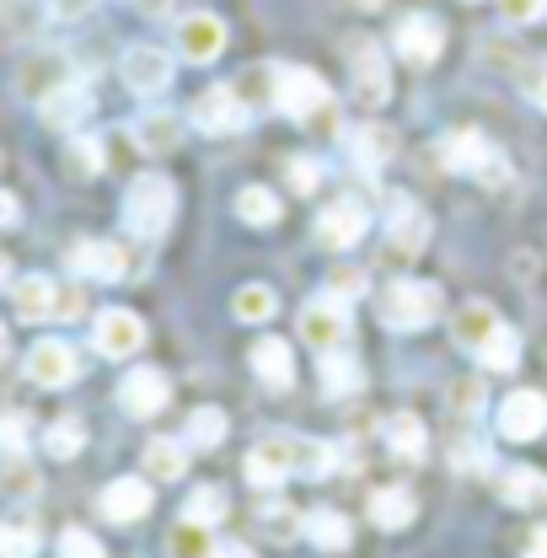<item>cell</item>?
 Listing matches in <instances>:
<instances>
[{"label":"cell","instance_id":"obj_1","mask_svg":"<svg viewBox=\"0 0 547 558\" xmlns=\"http://www.w3.org/2000/svg\"><path fill=\"white\" fill-rule=\"evenodd\" d=\"M339 451L312 435H264L247 451V478L258 488H279L284 478H328Z\"/></svg>","mask_w":547,"mask_h":558},{"label":"cell","instance_id":"obj_2","mask_svg":"<svg viewBox=\"0 0 547 558\" xmlns=\"http://www.w3.org/2000/svg\"><path fill=\"white\" fill-rule=\"evenodd\" d=\"M376 317H381V328H392V333L429 328V323L440 317V284H429V279H392V284L376 295Z\"/></svg>","mask_w":547,"mask_h":558},{"label":"cell","instance_id":"obj_3","mask_svg":"<svg viewBox=\"0 0 547 558\" xmlns=\"http://www.w3.org/2000/svg\"><path fill=\"white\" fill-rule=\"evenodd\" d=\"M440 156H446L451 172L478 178L483 189H505V183H510V156L483 135V130H451V135L440 140Z\"/></svg>","mask_w":547,"mask_h":558},{"label":"cell","instance_id":"obj_4","mask_svg":"<svg viewBox=\"0 0 547 558\" xmlns=\"http://www.w3.org/2000/svg\"><path fill=\"white\" fill-rule=\"evenodd\" d=\"M172 209H178V189H172L167 172H139L130 183V194H124V220L145 242H156L172 226Z\"/></svg>","mask_w":547,"mask_h":558},{"label":"cell","instance_id":"obj_5","mask_svg":"<svg viewBox=\"0 0 547 558\" xmlns=\"http://www.w3.org/2000/svg\"><path fill=\"white\" fill-rule=\"evenodd\" d=\"M274 108H279V113H290V119H306V124H317V119H323V113H333L339 102H333L328 81H323V75H317L312 65H279Z\"/></svg>","mask_w":547,"mask_h":558},{"label":"cell","instance_id":"obj_6","mask_svg":"<svg viewBox=\"0 0 547 558\" xmlns=\"http://www.w3.org/2000/svg\"><path fill=\"white\" fill-rule=\"evenodd\" d=\"M172 70H178V60H172L161 44H135V49H124V60H119V75H124V86H130L135 97H161V92L172 86Z\"/></svg>","mask_w":547,"mask_h":558},{"label":"cell","instance_id":"obj_7","mask_svg":"<svg viewBox=\"0 0 547 558\" xmlns=\"http://www.w3.org/2000/svg\"><path fill=\"white\" fill-rule=\"evenodd\" d=\"M494 424H499V435L505 440H537L547 429V392L537 387H515V392H505V403L494 409Z\"/></svg>","mask_w":547,"mask_h":558},{"label":"cell","instance_id":"obj_8","mask_svg":"<svg viewBox=\"0 0 547 558\" xmlns=\"http://www.w3.org/2000/svg\"><path fill=\"white\" fill-rule=\"evenodd\" d=\"M349 81H354V97L365 108H381L392 97V70H387V54L370 44V38H349Z\"/></svg>","mask_w":547,"mask_h":558},{"label":"cell","instance_id":"obj_9","mask_svg":"<svg viewBox=\"0 0 547 558\" xmlns=\"http://www.w3.org/2000/svg\"><path fill=\"white\" fill-rule=\"evenodd\" d=\"M65 86H75V70H70V60L60 49H33V54L22 60V70H16V92L33 97V102H49V97L65 92Z\"/></svg>","mask_w":547,"mask_h":558},{"label":"cell","instance_id":"obj_10","mask_svg":"<svg viewBox=\"0 0 547 558\" xmlns=\"http://www.w3.org/2000/svg\"><path fill=\"white\" fill-rule=\"evenodd\" d=\"M178 54L189 60V65H215L220 54H226V16H215V11H189L183 22H178Z\"/></svg>","mask_w":547,"mask_h":558},{"label":"cell","instance_id":"obj_11","mask_svg":"<svg viewBox=\"0 0 547 558\" xmlns=\"http://www.w3.org/2000/svg\"><path fill=\"white\" fill-rule=\"evenodd\" d=\"M167 403H172V381L161 376V365H135L119 381V409L130 418H156Z\"/></svg>","mask_w":547,"mask_h":558},{"label":"cell","instance_id":"obj_12","mask_svg":"<svg viewBox=\"0 0 547 558\" xmlns=\"http://www.w3.org/2000/svg\"><path fill=\"white\" fill-rule=\"evenodd\" d=\"M365 231H370V209L360 205V199H333V205L317 215V242H323L328 253H349V247H360V242H365Z\"/></svg>","mask_w":547,"mask_h":558},{"label":"cell","instance_id":"obj_13","mask_svg":"<svg viewBox=\"0 0 547 558\" xmlns=\"http://www.w3.org/2000/svg\"><path fill=\"white\" fill-rule=\"evenodd\" d=\"M92 344H97V354H108V360H130V354H139V344H145L139 312H130V306H108V312L92 323Z\"/></svg>","mask_w":547,"mask_h":558},{"label":"cell","instance_id":"obj_14","mask_svg":"<svg viewBox=\"0 0 547 558\" xmlns=\"http://www.w3.org/2000/svg\"><path fill=\"white\" fill-rule=\"evenodd\" d=\"M343 339H349V306H343V295H317V301H306V312H301V344L339 349Z\"/></svg>","mask_w":547,"mask_h":558},{"label":"cell","instance_id":"obj_15","mask_svg":"<svg viewBox=\"0 0 547 558\" xmlns=\"http://www.w3.org/2000/svg\"><path fill=\"white\" fill-rule=\"evenodd\" d=\"M392 44H398V54H403L413 70H424V65L440 60V49H446V27H440V16L418 11V16H403V22H398Z\"/></svg>","mask_w":547,"mask_h":558},{"label":"cell","instance_id":"obj_16","mask_svg":"<svg viewBox=\"0 0 547 558\" xmlns=\"http://www.w3.org/2000/svg\"><path fill=\"white\" fill-rule=\"evenodd\" d=\"M189 119H194L205 135H236V130L247 124V108H242V97H236L231 86H205V92L194 97Z\"/></svg>","mask_w":547,"mask_h":558},{"label":"cell","instance_id":"obj_17","mask_svg":"<svg viewBox=\"0 0 547 558\" xmlns=\"http://www.w3.org/2000/svg\"><path fill=\"white\" fill-rule=\"evenodd\" d=\"M150 505H156L150 478H113V484L97 494V510H102L113 526H135V521H145Z\"/></svg>","mask_w":547,"mask_h":558},{"label":"cell","instance_id":"obj_18","mask_svg":"<svg viewBox=\"0 0 547 558\" xmlns=\"http://www.w3.org/2000/svg\"><path fill=\"white\" fill-rule=\"evenodd\" d=\"M75 371H81V360H75V349L65 339H38V344L27 349V381L33 387H70L75 381Z\"/></svg>","mask_w":547,"mask_h":558},{"label":"cell","instance_id":"obj_19","mask_svg":"<svg viewBox=\"0 0 547 558\" xmlns=\"http://www.w3.org/2000/svg\"><path fill=\"white\" fill-rule=\"evenodd\" d=\"M70 269L81 279H97V284H113V279L130 275L119 242H75V247H70Z\"/></svg>","mask_w":547,"mask_h":558},{"label":"cell","instance_id":"obj_20","mask_svg":"<svg viewBox=\"0 0 547 558\" xmlns=\"http://www.w3.org/2000/svg\"><path fill=\"white\" fill-rule=\"evenodd\" d=\"M130 140H135L145 156H172L183 145V119L167 113V108H145L135 124H130Z\"/></svg>","mask_w":547,"mask_h":558},{"label":"cell","instance_id":"obj_21","mask_svg":"<svg viewBox=\"0 0 547 558\" xmlns=\"http://www.w3.org/2000/svg\"><path fill=\"white\" fill-rule=\"evenodd\" d=\"M54 301H60V284L49 275L11 279V312H16L22 323H49V317H54Z\"/></svg>","mask_w":547,"mask_h":558},{"label":"cell","instance_id":"obj_22","mask_svg":"<svg viewBox=\"0 0 547 558\" xmlns=\"http://www.w3.org/2000/svg\"><path fill=\"white\" fill-rule=\"evenodd\" d=\"M247 365H253V376H258L264 387H274V392H284V387L295 381V349H290V339H258L253 354H247Z\"/></svg>","mask_w":547,"mask_h":558},{"label":"cell","instance_id":"obj_23","mask_svg":"<svg viewBox=\"0 0 547 558\" xmlns=\"http://www.w3.org/2000/svg\"><path fill=\"white\" fill-rule=\"evenodd\" d=\"M349 156L360 172H381L398 156V135L387 124H360V130H349Z\"/></svg>","mask_w":547,"mask_h":558},{"label":"cell","instance_id":"obj_24","mask_svg":"<svg viewBox=\"0 0 547 558\" xmlns=\"http://www.w3.org/2000/svg\"><path fill=\"white\" fill-rule=\"evenodd\" d=\"M317 371H323V392H328V398H349V392H360V387H365V365H360L343 344L323 349Z\"/></svg>","mask_w":547,"mask_h":558},{"label":"cell","instance_id":"obj_25","mask_svg":"<svg viewBox=\"0 0 547 558\" xmlns=\"http://www.w3.org/2000/svg\"><path fill=\"white\" fill-rule=\"evenodd\" d=\"M413 515H418V505H413V494L403 484L376 488V494H370V521H376L381 532H403Z\"/></svg>","mask_w":547,"mask_h":558},{"label":"cell","instance_id":"obj_26","mask_svg":"<svg viewBox=\"0 0 547 558\" xmlns=\"http://www.w3.org/2000/svg\"><path fill=\"white\" fill-rule=\"evenodd\" d=\"M145 473H150V478H161V484L183 478V473H189V440L156 435V440L145 446Z\"/></svg>","mask_w":547,"mask_h":558},{"label":"cell","instance_id":"obj_27","mask_svg":"<svg viewBox=\"0 0 547 558\" xmlns=\"http://www.w3.org/2000/svg\"><path fill=\"white\" fill-rule=\"evenodd\" d=\"M499 494H505L515 510H537V505H547V473H537V468H505Z\"/></svg>","mask_w":547,"mask_h":558},{"label":"cell","instance_id":"obj_28","mask_svg":"<svg viewBox=\"0 0 547 558\" xmlns=\"http://www.w3.org/2000/svg\"><path fill=\"white\" fill-rule=\"evenodd\" d=\"M44 108V124H54V130H75L86 113H92V97H86V86L75 81V86H65V92H54L49 102H38Z\"/></svg>","mask_w":547,"mask_h":558},{"label":"cell","instance_id":"obj_29","mask_svg":"<svg viewBox=\"0 0 547 558\" xmlns=\"http://www.w3.org/2000/svg\"><path fill=\"white\" fill-rule=\"evenodd\" d=\"M494 328H499V317H494V306H488V301H467V306L457 312V323H451L457 344L473 349V354H478V344L494 333Z\"/></svg>","mask_w":547,"mask_h":558},{"label":"cell","instance_id":"obj_30","mask_svg":"<svg viewBox=\"0 0 547 558\" xmlns=\"http://www.w3.org/2000/svg\"><path fill=\"white\" fill-rule=\"evenodd\" d=\"M274 86H279V65H253L231 81V92L242 97V108H274Z\"/></svg>","mask_w":547,"mask_h":558},{"label":"cell","instance_id":"obj_31","mask_svg":"<svg viewBox=\"0 0 547 558\" xmlns=\"http://www.w3.org/2000/svg\"><path fill=\"white\" fill-rule=\"evenodd\" d=\"M392 253H418L424 242H429V220H424V209H413L409 199H398V215H392Z\"/></svg>","mask_w":547,"mask_h":558},{"label":"cell","instance_id":"obj_32","mask_svg":"<svg viewBox=\"0 0 547 558\" xmlns=\"http://www.w3.org/2000/svg\"><path fill=\"white\" fill-rule=\"evenodd\" d=\"M478 365L483 371H515V365H521V333L499 323V328L478 344Z\"/></svg>","mask_w":547,"mask_h":558},{"label":"cell","instance_id":"obj_33","mask_svg":"<svg viewBox=\"0 0 547 558\" xmlns=\"http://www.w3.org/2000/svg\"><path fill=\"white\" fill-rule=\"evenodd\" d=\"M387 446H392V457H398V462H418V457L429 451L424 424H418L413 414H392L387 418Z\"/></svg>","mask_w":547,"mask_h":558},{"label":"cell","instance_id":"obj_34","mask_svg":"<svg viewBox=\"0 0 547 558\" xmlns=\"http://www.w3.org/2000/svg\"><path fill=\"white\" fill-rule=\"evenodd\" d=\"M38 521L33 515H5L0 521V558H33L38 554Z\"/></svg>","mask_w":547,"mask_h":558},{"label":"cell","instance_id":"obj_35","mask_svg":"<svg viewBox=\"0 0 547 558\" xmlns=\"http://www.w3.org/2000/svg\"><path fill=\"white\" fill-rule=\"evenodd\" d=\"M236 215H242L247 226L269 231L274 220H279V194H274V189H264V183H247V189L236 194Z\"/></svg>","mask_w":547,"mask_h":558},{"label":"cell","instance_id":"obj_36","mask_svg":"<svg viewBox=\"0 0 547 558\" xmlns=\"http://www.w3.org/2000/svg\"><path fill=\"white\" fill-rule=\"evenodd\" d=\"M306 537H312L323 554H339V548H349L354 532H349V521H343L339 510H312V515H306Z\"/></svg>","mask_w":547,"mask_h":558},{"label":"cell","instance_id":"obj_37","mask_svg":"<svg viewBox=\"0 0 547 558\" xmlns=\"http://www.w3.org/2000/svg\"><path fill=\"white\" fill-rule=\"evenodd\" d=\"M274 312H279V301H274L269 284H242V290L231 295V317H236V323H269Z\"/></svg>","mask_w":547,"mask_h":558},{"label":"cell","instance_id":"obj_38","mask_svg":"<svg viewBox=\"0 0 547 558\" xmlns=\"http://www.w3.org/2000/svg\"><path fill=\"white\" fill-rule=\"evenodd\" d=\"M194 451H215L220 440H226V414L220 409H194L189 414V435H183Z\"/></svg>","mask_w":547,"mask_h":558},{"label":"cell","instance_id":"obj_39","mask_svg":"<svg viewBox=\"0 0 547 558\" xmlns=\"http://www.w3.org/2000/svg\"><path fill=\"white\" fill-rule=\"evenodd\" d=\"M226 515V488L220 484H205L189 494V505H183V521H194V526H215Z\"/></svg>","mask_w":547,"mask_h":558},{"label":"cell","instance_id":"obj_40","mask_svg":"<svg viewBox=\"0 0 547 558\" xmlns=\"http://www.w3.org/2000/svg\"><path fill=\"white\" fill-rule=\"evenodd\" d=\"M81 446H86V429H81V418H60V424H49V435H44V451H49L54 462H70Z\"/></svg>","mask_w":547,"mask_h":558},{"label":"cell","instance_id":"obj_41","mask_svg":"<svg viewBox=\"0 0 547 558\" xmlns=\"http://www.w3.org/2000/svg\"><path fill=\"white\" fill-rule=\"evenodd\" d=\"M167 548H172V558H209V554H215L209 526H194V521H183V526L167 537Z\"/></svg>","mask_w":547,"mask_h":558},{"label":"cell","instance_id":"obj_42","mask_svg":"<svg viewBox=\"0 0 547 558\" xmlns=\"http://www.w3.org/2000/svg\"><path fill=\"white\" fill-rule=\"evenodd\" d=\"M65 167L75 172V178H97V167H102V145L92 135H75L65 150Z\"/></svg>","mask_w":547,"mask_h":558},{"label":"cell","instance_id":"obj_43","mask_svg":"<svg viewBox=\"0 0 547 558\" xmlns=\"http://www.w3.org/2000/svg\"><path fill=\"white\" fill-rule=\"evenodd\" d=\"M284 172H290V189H295V194H317V189H323V161H317V156H290Z\"/></svg>","mask_w":547,"mask_h":558},{"label":"cell","instance_id":"obj_44","mask_svg":"<svg viewBox=\"0 0 547 558\" xmlns=\"http://www.w3.org/2000/svg\"><path fill=\"white\" fill-rule=\"evenodd\" d=\"M295 526H301V515L290 510V505H264V537H274V543H290L295 537Z\"/></svg>","mask_w":547,"mask_h":558},{"label":"cell","instance_id":"obj_45","mask_svg":"<svg viewBox=\"0 0 547 558\" xmlns=\"http://www.w3.org/2000/svg\"><path fill=\"white\" fill-rule=\"evenodd\" d=\"M60 558H108V554H102V543L86 526H65L60 532Z\"/></svg>","mask_w":547,"mask_h":558},{"label":"cell","instance_id":"obj_46","mask_svg":"<svg viewBox=\"0 0 547 558\" xmlns=\"http://www.w3.org/2000/svg\"><path fill=\"white\" fill-rule=\"evenodd\" d=\"M446 403H451V414L473 418V414H478V409H483V387H478V381H457Z\"/></svg>","mask_w":547,"mask_h":558},{"label":"cell","instance_id":"obj_47","mask_svg":"<svg viewBox=\"0 0 547 558\" xmlns=\"http://www.w3.org/2000/svg\"><path fill=\"white\" fill-rule=\"evenodd\" d=\"M499 11H505V22H515V27H532L537 16H547V0H499Z\"/></svg>","mask_w":547,"mask_h":558},{"label":"cell","instance_id":"obj_48","mask_svg":"<svg viewBox=\"0 0 547 558\" xmlns=\"http://www.w3.org/2000/svg\"><path fill=\"white\" fill-rule=\"evenodd\" d=\"M22 446H27V418L22 414H0V451H11V457H16Z\"/></svg>","mask_w":547,"mask_h":558},{"label":"cell","instance_id":"obj_49","mask_svg":"<svg viewBox=\"0 0 547 558\" xmlns=\"http://www.w3.org/2000/svg\"><path fill=\"white\" fill-rule=\"evenodd\" d=\"M0 488H5V494H38V473H27L22 462H11L5 478H0Z\"/></svg>","mask_w":547,"mask_h":558},{"label":"cell","instance_id":"obj_50","mask_svg":"<svg viewBox=\"0 0 547 558\" xmlns=\"http://www.w3.org/2000/svg\"><path fill=\"white\" fill-rule=\"evenodd\" d=\"M81 312H86L81 290H60V301H54V317H81Z\"/></svg>","mask_w":547,"mask_h":558},{"label":"cell","instance_id":"obj_51","mask_svg":"<svg viewBox=\"0 0 547 558\" xmlns=\"http://www.w3.org/2000/svg\"><path fill=\"white\" fill-rule=\"evenodd\" d=\"M22 220V205H16V194H5L0 189V226H16Z\"/></svg>","mask_w":547,"mask_h":558},{"label":"cell","instance_id":"obj_52","mask_svg":"<svg viewBox=\"0 0 547 558\" xmlns=\"http://www.w3.org/2000/svg\"><path fill=\"white\" fill-rule=\"evenodd\" d=\"M135 11L139 16H167V11H172V0H135Z\"/></svg>","mask_w":547,"mask_h":558},{"label":"cell","instance_id":"obj_53","mask_svg":"<svg viewBox=\"0 0 547 558\" xmlns=\"http://www.w3.org/2000/svg\"><path fill=\"white\" fill-rule=\"evenodd\" d=\"M92 0H54V16H81Z\"/></svg>","mask_w":547,"mask_h":558},{"label":"cell","instance_id":"obj_54","mask_svg":"<svg viewBox=\"0 0 547 558\" xmlns=\"http://www.w3.org/2000/svg\"><path fill=\"white\" fill-rule=\"evenodd\" d=\"M209 558H253V554H247L242 543H220V548H215V554H209Z\"/></svg>","mask_w":547,"mask_h":558},{"label":"cell","instance_id":"obj_55","mask_svg":"<svg viewBox=\"0 0 547 558\" xmlns=\"http://www.w3.org/2000/svg\"><path fill=\"white\" fill-rule=\"evenodd\" d=\"M532 102H537V108H543V113H547V70H543V75H537V86H532Z\"/></svg>","mask_w":547,"mask_h":558},{"label":"cell","instance_id":"obj_56","mask_svg":"<svg viewBox=\"0 0 547 558\" xmlns=\"http://www.w3.org/2000/svg\"><path fill=\"white\" fill-rule=\"evenodd\" d=\"M526 558H547V532H537V537H532V548H526Z\"/></svg>","mask_w":547,"mask_h":558},{"label":"cell","instance_id":"obj_57","mask_svg":"<svg viewBox=\"0 0 547 558\" xmlns=\"http://www.w3.org/2000/svg\"><path fill=\"white\" fill-rule=\"evenodd\" d=\"M0 284H11V264L5 258H0Z\"/></svg>","mask_w":547,"mask_h":558},{"label":"cell","instance_id":"obj_58","mask_svg":"<svg viewBox=\"0 0 547 558\" xmlns=\"http://www.w3.org/2000/svg\"><path fill=\"white\" fill-rule=\"evenodd\" d=\"M360 5H387V0H360Z\"/></svg>","mask_w":547,"mask_h":558}]
</instances>
